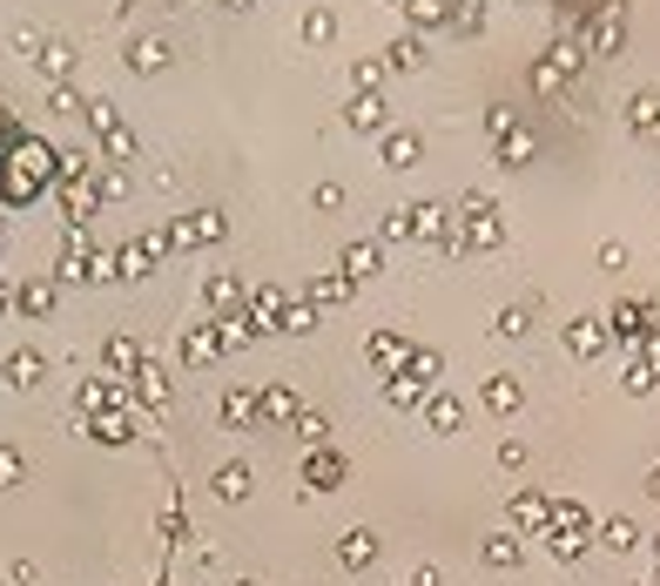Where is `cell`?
<instances>
[{
  "label": "cell",
  "instance_id": "obj_22",
  "mask_svg": "<svg viewBox=\"0 0 660 586\" xmlns=\"http://www.w3.org/2000/svg\"><path fill=\"white\" fill-rule=\"evenodd\" d=\"M647 485H653V498H660V465H653V479H647Z\"/></svg>",
  "mask_w": 660,
  "mask_h": 586
},
{
  "label": "cell",
  "instance_id": "obj_16",
  "mask_svg": "<svg viewBox=\"0 0 660 586\" xmlns=\"http://www.w3.org/2000/svg\"><path fill=\"white\" fill-rule=\"evenodd\" d=\"M297 432H303V445H323V418L317 411H297Z\"/></svg>",
  "mask_w": 660,
  "mask_h": 586
},
{
  "label": "cell",
  "instance_id": "obj_21",
  "mask_svg": "<svg viewBox=\"0 0 660 586\" xmlns=\"http://www.w3.org/2000/svg\"><path fill=\"white\" fill-rule=\"evenodd\" d=\"M653 586H660V533H653Z\"/></svg>",
  "mask_w": 660,
  "mask_h": 586
},
{
  "label": "cell",
  "instance_id": "obj_7",
  "mask_svg": "<svg viewBox=\"0 0 660 586\" xmlns=\"http://www.w3.org/2000/svg\"><path fill=\"white\" fill-rule=\"evenodd\" d=\"M594 546V520H580V526H553V553L559 559H580Z\"/></svg>",
  "mask_w": 660,
  "mask_h": 586
},
{
  "label": "cell",
  "instance_id": "obj_13",
  "mask_svg": "<svg viewBox=\"0 0 660 586\" xmlns=\"http://www.w3.org/2000/svg\"><path fill=\"white\" fill-rule=\"evenodd\" d=\"M8 378H14L21 391H34V384H41V358H28V351H21V358L8 364Z\"/></svg>",
  "mask_w": 660,
  "mask_h": 586
},
{
  "label": "cell",
  "instance_id": "obj_9",
  "mask_svg": "<svg viewBox=\"0 0 660 586\" xmlns=\"http://www.w3.org/2000/svg\"><path fill=\"white\" fill-rule=\"evenodd\" d=\"M89 432H95L102 445H128V439H135V425H128V418H122V411H109V418H95V425H89Z\"/></svg>",
  "mask_w": 660,
  "mask_h": 586
},
{
  "label": "cell",
  "instance_id": "obj_2",
  "mask_svg": "<svg viewBox=\"0 0 660 586\" xmlns=\"http://www.w3.org/2000/svg\"><path fill=\"white\" fill-rule=\"evenodd\" d=\"M344 479H351L344 452H310V465H303V485H310V492H338Z\"/></svg>",
  "mask_w": 660,
  "mask_h": 586
},
{
  "label": "cell",
  "instance_id": "obj_19",
  "mask_svg": "<svg viewBox=\"0 0 660 586\" xmlns=\"http://www.w3.org/2000/svg\"><path fill=\"white\" fill-rule=\"evenodd\" d=\"M0 485H21V452H0Z\"/></svg>",
  "mask_w": 660,
  "mask_h": 586
},
{
  "label": "cell",
  "instance_id": "obj_18",
  "mask_svg": "<svg viewBox=\"0 0 660 586\" xmlns=\"http://www.w3.org/2000/svg\"><path fill=\"white\" fill-rule=\"evenodd\" d=\"M499 465H506V472H519V465H526V445H519V439H506V445H499Z\"/></svg>",
  "mask_w": 660,
  "mask_h": 586
},
{
  "label": "cell",
  "instance_id": "obj_12",
  "mask_svg": "<svg viewBox=\"0 0 660 586\" xmlns=\"http://www.w3.org/2000/svg\"><path fill=\"white\" fill-rule=\"evenodd\" d=\"M183 533H189V513H183V498H169V513H162V539H169V546H176Z\"/></svg>",
  "mask_w": 660,
  "mask_h": 586
},
{
  "label": "cell",
  "instance_id": "obj_11",
  "mask_svg": "<svg viewBox=\"0 0 660 586\" xmlns=\"http://www.w3.org/2000/svg\"><path fill=\"white\" fill-rule=\"evenodd\" d=\"M250 411H257V398H250V391H229V398H223V418H229V425H236V432H243V425H250Z\"/></svg>",
  "mask_w": 660,
  "mask_h": 586
},
{
  "label": "cell",
  "instance_id": "obj_1",
  "mask_svg": "<svg viewBox=\"0 0 660 586\" xmlns=\"http://www.w3.org/2000/svg\"><path fill=\"white\" fill-rule=\"evenodd\" d=\"M506 513H513V533H546V526H553V498L526 485V492H513Z\"/></svg>",
  "mask_w": 660,
  "mask_h": 586
},
{
  "label": "cell",
  "instance_id": "obj_6",
  "mask_svg": "<svg viewBox=\"0 0 660 586\" xmlns=\"http://www.w3.org/2000/svg\"><path fill=\"white\" fill-rule=\"evenodd\" d=\"M485 566H499V573H513L519 559H526V546H519V533H485Z\"/></svg>",
  "mask_w": 660,
  "mask_h": 586
},
{
  "label": "cell",
  "instance_id": "obj_10",
  "mask_svg": "<svg viewBox=\"0 0 660 586\" xmlns=\"http://www.w3.org/2000/svg\"><path fill=\"white\" fill-rule=\"evenodd\" d=\"M425 418H432V432H458V398H432Z\"/></svg>",
  "mask_w": 660,
  "mask_h": 586
},
{
  "label": "cell",
  "instance_id": "obj_17",
  "mask_svg": "<svg viewBox=\"0 0 660 586\" xmlns=\"http://www.w3.org/2000/svg\"><path fill=\"white\" fill-rule=\"evenodd\" d=\"M371 358H378V364H398V358H404V345H398V338H371Z\"/></svg>",
  "mask_w": 660,
  "mask_h": 586
},
{
  "label": "cell",
  "instance_id": "obj_3",
  "mask_svg": "<svg viewBox=\"0 0 660 586\" xmlns=\"http://www.w3.org/2000/svg\"><path fill=\"white\" fill-rule=\"evenodd\" d=\"M371 559H378V533H371V526H351V533H338V566L364 573Z\"/></svg>",
  "mask_w": 660,
  "mask_h": 586
},
{
  "label": "cell",
  "instance_id": "obj_20",
  "mask_svg": "<svg viewBox=\"0 0 660 586\" xmlns=\"http://www.w3.org/2000/svg\"><path fill=\"white\" fill-rule=\"evenodd\" d=\"M411 586H445V573H439V566H419V573H411Z\"/></svg>",
  "mask_w": 660,
  "mask_h": 586
},
{
  "label": "cell",
  "instance_id": "obj_15",
  "mask_svg": "<svg viewBox=\"0 0 660 586\" xmlns=\"http://www.w3.org/2000/svg\"><path fill=\"white\" fill-rule=\"evenodd\" d=\"M264 411H270V418H297V398H290V391H264Z\"/></svg>",
  "mask_w": 660,
  "mask_h": 586
},
{
  "label": "cell",
  "instance_id": "obj_5",
  "mask_svg": "<svg viewBox=\"0 0 660 586\" xmlns=\"http://www.w3.org/2000/svg\"><path fill=\"white\" fill-rule=\"evenodd\" d=\"M594 539H600L607 553H633V546H640V526H633L627 513H613V520H600V526H594Z\"/></svg>",
  "mask_w": 660,
  "mask_h": 586
},
{
  "label": "cell",
  "instance_id": "obj_4",
  "mask_svg": "<svg viewBox=\"0 0 660 586\" xmlns=\"http://www.w3.org/2000/svg\"><path fill=\"white\" fill-rule=\"evenodd\" d=\"M250 485H257V472L243 465V459H236V465H223V472L209 479V492L223 498V506H243V498H250Z\"/></svg>",
  "mask_w": 660,
  "mask_h": 586
},
{
  "label": "cell",
  "instance_id": "obj_8",
  "mask_svg": "<svg viewBox=\"0 0 660 586\" xmlns=\"http://www.w3.org/2000/svg\"><path fill=\"white\" fill-rule=\"evenodd\" d=\"M485 411L492 418H513L519 411V384L513 378H485Z\"/></svg>",
  "mask_w": 660,
  "mask_h": 586
},
{
  "label": "cell",
  "instance_id": "obj_14",
  "mask_svg": "<svg viewBox=\"0 0 660 586\" xmlns=\"http://www.w3.org/2000/svg\"><path fill=\"white\" fill-rule=\"evenodd\" d=\"M162 398H169V391H162V371H155V364H142V404H148V411H162Z\"/></svg>",
  "mask_w": 660,
  "mask_h": 586
}]
</instances>
